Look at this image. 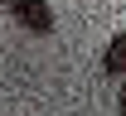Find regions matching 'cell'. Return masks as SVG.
Returning a JSON list of instances; mask_svg holds the SVG:
<instances>
[{
  "label": "cell",
  "instance_id": "cell-1",
  "mask_svg": "<svg viewBox=\"0 0 126 116\" xmlns=\"http://www.w3.org/2000/svg\"><path fill=\"white\" fill-rule=\"evenodd\" d=\"M5 10L15 15L19 29H29V34H53V5H48V0H5Z\"/></svg>",
  "mask_w": 126,
  "mask_h": 116
},
{
  "label": "cell",
  "instance_id": "cell-2",
  "mask_svg": "<svg viewBox=\"0 0 126 116\" xmlns=\"http://www.w3.org/2000/svg\"><path fill=\"white\" fill-rule=\"evenodd\" d=\"M102 68H107L111 77H126V29L111 39V49H107V58H102Z\"/></svg>",
  "mask_w": 126,
  "mask_h": 116
},
{
  "label": "cell",
  "instance_id": "cell-3",
  "mask_svg": "<svg viewBox=\"0 0 126 116\" xmlns=\"http://www.w3.org/2000/svg\"><path fill=\"white\" fill-rule=\"evenodd\" d=\"M121 116H126V87H121Z\"/></svg>",
  "mask_w": 126,
  "mask_h": 116
}]
</instances>
